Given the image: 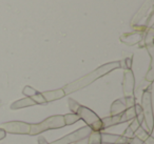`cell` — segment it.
I'll list each match as a JSON object with an SVG mask.
<instances>
[{"mask_svg": "<svg viewBox=\"0 0 154 144\" xmlns=\"http://www.w3.org/2000/svg\"><path fill=\"white\" fill-rule=\"evenodd\" d=\"M120 68V63L119 61H113V62H109V63H106L103 65H100L99 68H97L96 70H94L93 72L89 73L88 75L82 77V78L77 79V80L73 81L71 83L66 84L62 89H63L64 94L69 95V94H72L74 92L78 91V89H82L84 87L90 85L91 83H93L95 80L99 79L100 77L105 76V75L109 74L110 72L116 70V68Z\"/></svg>", "mask_w": 154, "mask_h": 144, "instance_id": "1", "label": "cell"}, {"mask_svg": "<svg viewBox=\"0 0 154 144\" xmlns=\"http://www.w3.org/2000/svg\"><path fill=\"white\" fill-rule=\"evenodd\" d=\"M68 103L70 110L79 117V119L84 120L87 123V126L90 127L92 129V131L103 130V121L92 110L88 108L87 106L82 105L77 101H75L74 99H69Z\"/></svg>", "mask_w": 154, "mask_h": 144, "instance_id": "2", "label": "cell"}, {"mask_svg": "<svg viewBox=\"0 0 154 144\" xmlns=\"http://www.w3.org/2000/svg\"><path fill=\"white\" fill-rule=\"evenodd\" d=\"M139 114H141L140 104L136 103L134 106L128 108V110L120 112V114L115 115V116L106 117V118L101 119L103 125V129L113 126V125H117V124H120V123L127 122V121H129V120H133V119L136 118V116Z\"/></svg>", "mask_w": 154, "mask_h": 144, "instance_id": "3", "label": "cell"}, {"mask_svg": "<svg viewBox=\"0 0 154 144\" xmlns=\"http://www.w3.org/2000/svg\"><path fill=\"white\" fill-rule=\"evenodd\" d=\"M141 112L143 116V122L140 126L147 131L149 135H152L153 130V110H152V95L150 91H145L141 97Z\"/></svg>", "mask_w": 154, "mask_h": 144, "instance_id": "4", "label": "cell"}, {"mask_svg": "<svg viewBox=\"0 0 154 144\" xmlns=\"http://www.w3.org/2000/svg\"><path fill=\"white\" fill-rule=\"evenodd\" d=\"M66 126L64 123V118L61 115H56V116H51L49 118L45 119L43 121H41L40 123L37 124H31V129L30 134L31 136L39 135V134L43 133L45 130L49 129H57V128H62Z\"/></svg>", "mask_w": 154, "mask_h": 144, "instance_id": "5", "label": "cell"}, {"mask_svg": "<svg viewBox=\"0 0 154 144\" xmlns=\"http://www.w3.org/2000/svg\"><path fill=\"white\" fill-rule=\"evenodd\" d=\"M131 139L124 137L122 135L92 131L89 136V144H129Z\"/></svg>", "mask_w": 154, "mask_h": 144, "instance_id": "6", "label": "cell"}, {"mask_svg": "<svg viewBox=\"0 0 154 144\" xmlns=\"http://www.w3.org/2000/svg\"><path fill=\"white\" fill-rule=\"evenodd\" d=\"M152 10H153V0H147L143 4V7L139 9V11L134 15V17L132 18L131 26H132L133 28H136V26H140L141 20L146 19L145 26L148 28V24L152 21V17H153Z\"/></svg>", "mask_w": 154, "mask_h": 144, "instance_id": "7", "label": "cell"}, {"mask_svg": "<svg viewBox=\"0 0 154 144\" xmlns=\"http://www.w3.org/2000/svg\"><path fill=\"white\" fill-rule=\"evenodd\" d=\"M92 133V129L89 126H84L78 128L77 130L73 131V133L69 134V135L64 136V137L60 138L58 140H55L52 143H48V144H73L76 141L80 139H84L86 137H89Z\"/></svg>", "mask_w": 154, "mask_h": 144, "instance_id": "8", "label": "cell"}, {"mask_svg": "<svg viewBox=\"0 0 154 144\" xmlns=\"http://www.w3.org/2000/svg\"><path fill=\"white\" fill-rule=\"evenodd\" d=\"M0 128L5 133L17 134V135H29L31 129V123L22 122V121H11L0 125Z\"/></svg>", "mask_w": 154, "mask_h": 144, "instance_id": "9", "label": "cell"}, {"mask_svg": "<svg viewBox=\"0 0 154 144\" xmlns=\"http://www.w3.org/2000/svg\"><path fill=\"white\" fill-rule=\"evenodd\" d=\"M136 104L135 97H125L124 99H117L111 105V116H115L125 112L128 108L132 107Z\"/></svg>", "mask_w": 154, "mask_h": 144, "instance_id": "10", "label": "cell"}, {"mask_svg": "<svg viewBox=\"0 0 154 144\" xmlns=\"http://www.w3.org/2000/svg\"><path fill=\"white\" fill-rule=\"evenodd\" d=\"M135 79L133 72L131 70H125L124 80H122V91L125 97H135L134 96Z\"/></svg>", "mask_w": 154, "mask_h": 144, "instance_id": "11", "label": "cell"}, {"mask_svg": "<svg viewBox=\"0 0 154 144\" xmlns=\"http://www.w3.org/2000/svg\"><path fill=\"white\" fill-rule=\"evenodd\" d=\"M145 33L146 32H138V31H134L132 33H125L119 37V40L127 45L140 44L143 40Z\"/></svg>", "mask_w": 154, "mask_h": 144, "instance_id": "12", "label": "cell"}, {"mask_svg": "<svg viewBox=\"0 0 154 144\" xmlns=\"http://www.w3.org/2000/svg\"><path fill=\"white\" fill-rule=\"evenodd\" d=\"M143 112H141V114L137 115L136 118L133 119L132 123H131V124L127 127V129L125 130V133L122 134V136H124V137H126V138H128V139L133 138L135 131L138 129V127H140V125H141V123H143Z\"/></svg>", "mask_w": 154, "mask_h": 144, "instance_id": "13", "label": "cell"}, {"mask_svg": "<svg viewBox=\"0 0 154 144\" xmlns=\"http://www.w3.org/2000/svg\"><path fill=\"white\" fill-rule=\"evenodd\" d=\"M41 95L43 96L45 102H51V101H55V100H58L60 98L64 97L66 94H64L63 89L62 88H58L55 89V91H48V92H43L41 93Z\"/></svg>", "mask_w": 154, "mask_h": 144, "instance_id": "14", "label": "cell"}, {"mask_svg": "<svg viewBox=\"0 0 154 144\" xmlns=\"http://www.w3.org/2000/svg\"><path fill=\"white\" fill-rule=\"evenodd\" d=\"M35 101L32 98H23V99H20L18 101H15L14 103L11 104V110H19V108H24L28 107V106H33L35 105Z\"/></svg>", "mask_w": 154, "mask_h": 144, "instance_id": "15", "label": "cell"}, {"mask_svg": "<svg viewBox=\"0 0 154 144\" xmlns=\"http://www.w3.org/2000/svg\"><path fill=\"white\" fill-rule=\"evenodd\" d=\"M63 118H64V123H66V125H72V124H74V123H76L77 121L80 120L79 117L77 116L76 114H74V112L64 115Z\"/></svg>", "mask_w": 154, "mask_h": 144, "instance_id": "16", "label": "cell"}, {"mask_svg": "<svg viewBox=\"0 0 154 144\" xmlns=\"http://www.w3.org/2000/svg\"><path fill=\"white\" fill-rule=\"evenodd\" d=\"M149 136H150L149 134H148L147 131H146L145 129H143V127L140 126V127H138V129H137L136 131H135V134H134V136H133V137L138 138L139 140H141L143 142H145Z\"/></svg>", "mask_w": 154, "mask_h": 144, "instance_id": "17", "label": "cell"}, {"mask_svg": "<svg viewBox=\"0 0 154 144\" xmlns=\"http://www.w3.org/2000/svg\"><path fill=\"white\" fill-rule=\"evenodd\" d=\"M132 55L130 56V58L127 57L125 59H122V61H119L120 63V68H124V70H131V66H132Z\"/></svg>", "mask_w": 154, "mask_h": 144, "instance_id": "18", "label": "cell"}, {"mask_svg": "<svg viewBox=\"0 0 154 144\" xmlns=\"http://www.w3.org/2000/svg\"><path fill=\"white\" fill-rule=\"evenodd\" d=\"M38 93V92L36 91L35 88H33L32 86H29V85H26V87L23 88V91H22V94H23L24 96H26V97H33L34 95H36V94Z\"/></svg>", "mask_w": 154, "mask_h": 144, "instance_id": "19", "label": "cell"}, {"mask_svg": "<svg viewBox=\"0 0 154 144\" xmlns=\"http://www.w3.org/2000/svg\"><path fill=\"white\" fill-rule=\"evenodd\" d=\"M143 142L141 141V140H139L138 138H136V137H133V138H131V141H130V143L129 144H143Z\"/></svg>", "mask_w": 154, "mask_h": 144, "instance_id": "20", "label": "cell"}, {"mask_svg": "<svg viewBox=\"0 0 154 144\" xmlns=\"http://www.w3.org/2000/svg\"><path fill=\"white\" fill-rule=\"evenodd\" d=\"M73 144H89V137H86V138H84V139L78 140V141H76Z\"/></svg>", "mask_w": 154, "mask_h": 144, "instance_id": "21", "label": "cell"}, {"mask_svg": "<svg viewBox=\"0 0 154 144\" xmlns=\"http://www.w3.org/2000/svg\"><path fill=\"white\" fill-rule=\"evenodd\" d=\"M146 144H154V139L153 137H152V135H150L149 137L147 138V140L145 141Z\"/></svg>", "mask_w": 154, "mask_h": 144, "instance_id": "22", "label": "cell"}, {"mask_svg": "<svg viewBox=\"0 0 154 144\" xmlns=\"http://www.w3.org/2000/svg\"><path fill=\"white\" fill-rule=\"evenodd\" d=\"M38 144H48V142L43 137H39L38 138Z\"/></svg>", "mask_w": 154, "mask_h": 144, "instance_id": "23", "label": "cell"}, {"mask_svg": "<svg viewBox=\"0 0 154 144\" xmlns=\"http://www.w3.org/2000/svg\"><path fill=\"white\" fill-rule=\"evenodd\" d=\"M5 135H7V133H5V130H2V129L0 128V140H2L5 138Z\"/></svg>", "mask_w": 154, "mask_h": 144, "instance_id": "24", "label": "cell"}]
</instances>
